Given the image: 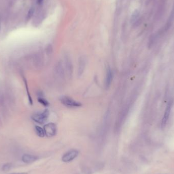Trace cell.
Returning a JSON list of instances; mask_svg holds the SVG:
<instances>
[{
	"mask_svg": "<svg viewBox=\"0 0 174 174\" xmlns=\"http://www.w3.org/2000/svg\"><path fill=\"white\" fill-rule=\"evenodd\" d=\"M50 112L49 111L46 109L42 112H39L34 114L32 116V119L34 121L39 124H43L44 123L49 117Z\"/></svg>",
	"mask_w": 174,
	"mask_h": 174,
	"instance_id": "cell-1",
	"label": "cell"
},
{
	"mask_svg": "<svg viewBox=\"0 0 174 174\" xmlns=\"http://www.w3.org/2000/svg\"><path fill=\"white\" fill-rule=\"evenodd\" d=\"M61 104L68 108H80L82 106V104L80 102L75 101L74 99L68 96H62L60 99Z\"/></svg>",
	"mask_w": 174,
	"mask_h": 174,
	"instance_id": "cell-2",
	"label": "cell"
},
{
	"mask_svg": "<svg viewBox=\"0 0 174 174\" xmlns=\"http://www.w3.org/2000/svg\"><path fill=\"white\" fill-rule=\"evenodd\" d=\"M54 75L59 80H63L65 78V70L61 61H59L54 67Z\"/></svg>",
	"mask_w": 174,
	"mask_h": 174,
	"instance_id": "cell-3",
	"label": "cell"
},
{
	"mask_svg": "<svg viewBox=\"0 0 174 174\" xmlns=\"http://www.w3.org/2000/svg\"><path fill=\"white\" fill-rule=\"evenodd\" d=\"M43 128L45 135L48 137H54L56 134V125L53 123H50L45 125Z\"/></svg>",
	"mask_w": 174,
	"mask_h": 174,
	"instance_id": "cell-4",
	"label": "cell"
},
{
	"mask_svg": "<svg viewBox=\"0 0 174 174\" xmlns=\"http://www.w3.org/2000/svg\"><path fill=\"white\" fill-rule=\"evenodd\" d=\"M78 151L76 150L69 151L63 156L62 160L64 162H70L78 156Z\"/></svg>",
	"mask_w": 174,
	"mask_h": 174,
	"instance_id": "cell-5",
	"label": "cell"
},
{
	"mask_svg": "<svg viewBox=\"0 0 174 174\" xmlns=\"http://www.w3.org/2000/svg\"><path fill=\"white\" fill-rule=\"evenodd\" d=\"M172 106H173V101H169V102L167 104V106L166 107L164 116H163V117L162 118V121H161V128H164L167 123V121L169 118L171 109H172Z\"/></svg>",
	"mask_w": 174,
	"mask_h": 174,
	"instance_id": "cell-6",
	"label": "cell"
},
{
	"mask_svg": "<svg viewBox=\"0 0 174 174\" xmlns=\"http://www.w3.org/2000/svg\"><path fill=\"white\" fill-rule=\"evenodd\" d=\"M65 69L66 74L69 78H70L73 73V65L70 58L67 55L65 57Z\"/></svg>",
	"mask_w": 174,
	"mask_h": 174,
	"instance_id": "cell-7",
	"label": "cell"
},
{
	"mask_svg": "<svg viewBox=\"0 0 174 174\" xmlns=\"http://www.w3.org/2000/svg\"><path fill=\"white\" fill-rule=\"evenodd\" d=\"M38 159L36 156L30 154H25L21 157V160L23 162L25 163H31L35 162Z\"/></svg>",
	"mask_w": 174,
	"mask_h": 174,
	"instance_id": "cell-8",
	"label": "cell"
},
{
	"mask_svg": "<svg viewBox=\"0 0 174 174\" xmlns=\"http://www.w3.org/2000/svg\"><path fill=\"white\" fill-rule=\"evenodd\" d=\"M113 72L111 69L108 67L106 70V80H105V86L106 89H108L111 86L113 80Z\"/></svg>",
	"mask_w": 174,
	"mask_h": 174,
	"instance_id": "cell-9",
	"label": "cell"
},
{
	"mask_svg": "<svg viewBox=\"0 0 174 174\" xmlns=\"http://www.w3.org/2000/svg\"><path fill=\"white\" fill-rule=\"evenodd\" d=\"M86 66V60L84 56L80 57L79 59L78 62V75H82L85 70Z\"/></svg>",
	"mask_w": 174,
	"mask_h": 174,
	"instance_id": "cell-10",
	"label": "cell"
},
{
	"mask_svg": "<svg viewBox=\"0 0 174 174\" xmlns=\"http://www.w3.org/2000/svg\"><path fill=\"white\" fill-rule=\"evenodd\" d=\"M35 130L36 133L38 137H43L45 135L44 130L40 126H36L35 127Z\"/></svg>",
	"mask_w": 174,
	"mask_h": 174,
	"instance_id": "cell-11",
	"label": "cell"
},
{
	"mask_svg": "<svg viewBox=\"0 0 174 174\" xmlns=\"http://www.w3.org/2000/svg\"><path fill=\"white\" fill-rule=\"evenodd\" d=\"M12 163H6L4 165H3L2 167V170L4 172H7L9 171L10 169H12Z\"/></svg>",
	"mask_w": 174,
	"mask_h": 174,
	"instance_id": "cell-12",
	"label": "cell"
},
{
	"mask_svg": "<svg viewBox=\"0 0 174 174\" xmlns=\"http://www.w3.org/2000/svg\"><path fill=\"white\" fill-rule=\"evenodd\" d=\"M23 79H24V82H25V85H26V90H27V94H28V96L29 102H30V104H33V100H32V97H31V95H30V93H29V91L28 89V84H27V81L26 80V78H24V77L23 78Z\"/></svg>",
	"mask_w": 174,
	"mask_h": 174,
	"instance_id": "cell-13",
	"label": "cell"
},
{
	"mask_svg": "<svg viewBox=\"0 0 174 174\" xmlns=\"http://www.w3.org/2000/svg\"><path fill=\"white\" fill-rule=\"evenodd\" d=\"M34 12H35V9L33 7H32L29 9L26 16L27 21H29L32 18V17H33V14L34 13Z\"/></svg>",
	"mask_w": 174,
	"mask_h": 174,
	"instance_id": "cell-14",
	"label": "cell"
},
{
	"mask_svg": "<svg viewBox=\"0 0 174 174\" xmlns=\"http://www.w3.org/2000/svg\"><path fill=\"white\" fill-rule=\"evenodd\" d=\"M38 102H39V103H40L42 105L44 106H46V107H47V106H49V104H50L49 102H48V101H47V100L44 99V98H43V97H39V98H38Z\"/></svg>",
	"mask_w": 174,
	"mask_h": 174,
	"instance_id": "cell-15",
	"label": "cell"
},
{
	"mask_svg": "<svg viewBox=\"0 0 174 174\" xmlns=\"http://www.w3.org/2000/svg\"><path fill=\"white\" fill-rule=\"evenodd\" d=\"M139 12L135 11L134 12V13L132 15L131 17V21L133 23H135V21H137L139 17Z\"/></svg>",
	"mask_w": 174,
	"mask_h": 174,
	"instance_id": "cell-16",
	"label": "cell"
},
{
	"mask_svg": "<svg viewBox=\"0 0 174 174\" xmlns=\"http://www.w3.org/2000/svg\"><path fill=\"white\" fill-rule=\"evenodd\" d=\"M43 1H44V0H37V4L38 5H41V4L43 3Z\"/></svg>",
	"mask_w": 174,
	"mask_h": 174,
	"instance_id": "cell-17",
	"label": "cell"
},
{
	"mask_svg": "<svg viewBox=\"0 0 174 174\" xmlns=\"http://www.w3.org/2000/svg\"><path fill=\"white\" fill-rule=\"evenodd\" d=\"M10 174H28L27 173H12Z\"/></svg>",
	"mask_w": 174,
	"mask_h": 174,
	"instance_id": "cell-18",
	"label": "cell"
},
{
	"mask_svg": "<svg viewBox=\"0 0 174 174\" xmlns=\"http://www.w3.org/2000/svg\"><path fill=\"white\" fill-rule=\"evenodd\" d=\"M1 21L0 20V31H1Z\"/></svg>",
	"mask_w": 174,
	"mask_h": 174,
	"instance_id": "cell-19",
	"label": "cell"
}]
</instances>
